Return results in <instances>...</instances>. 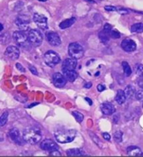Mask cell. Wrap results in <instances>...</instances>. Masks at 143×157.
<instances>
[{"label": "cell", "mask_w": 143, "mask_h": 157, "mask_svg": "<svg viewBox=\"0 0 143 157\" xmlns=\"http://www.w3.org/2000/svg\"><path fill=\"white\" fill-rule=\"evenodd\" d=\"M39 2H46L47 0H39Z\"/></svg>", "instance_id": "bcb514c9"}, {"label": "cell", "mask_w": 143, "mask_h": 157, "mask_svg": "<svg viewBox=\"0 0 143 157\" xmlns=\"http://www.w3.org/2000/svg\"><path fill=\"white\" fill-rule=\"evenodd\" d=\"M16 68L20 71L25 72V69H24V67H22V65L19 64V63H17L16 64Z\"/></svg>", "instance_id": "d590c367"}, {"label": "cell", "mask_w": 143, "mask_h": 157, "mask_svg": "<svg viewBox=\"0 0 143 157\" xmlns=\"http://www.w3.org/2000/svg\"><path fill=\"white\" fill-rule=\"evenodd\" d=\"M135 71H136V74L140 78H143V65H137L136 68H135Z\"/></svg>", "instance_id": "f546056e"}, {"label": "cell", "mask_w": 143, "mask_h": 157, "mask_svg": "<svg viewBox=\"0 0 143 157\" xmlns=\"http://www.w3.org/2000/svg\"><path fill=\"white\" fill-rule=\"evenodd\" d=\"M142 107H143V105H142Z\"/></svg>", "instance_id": "7dc6e473"}, {"label": "cell", "mask_w": 143, "mask_h": 157, "mask_svg": "<svg viewBox=\"0 0 143 157\" xmlns=\"http://www.w3.org/2000/svg\"><path fill=\"white\" fill-rule=\"evenodd\" d=\"M4 139V134H3V133L2 132V131H0V142L3 141Z\"/></svg>", "instance_id": "7bdbcfd3"}, {"label": "cell", "mask_w": 143, "mask_h": 157, "mask_svg": "<svg viewBox=\"0 0 143 157\" xmlns=\"http://www.w3.org/2000/svg\"><path fill=\"white\" fill-rule=\"evenodd\" d=\"M63 75L66 80L69 82H74L78 78V73L75 71V70H67L62 69Z\"/></svg>", "instance_id": "2e32d148"}, {"label": "cell", "mask_w": 143, "mask_h": 157, "mask_svg": "<svg viewBox=\"0 0 143 157\" xmlns=\"http://www.w3.org/2000/svg\"><path fill=\"white\" fill-rule=\"evenodd\" d=\"M53 84L57 88L64 87L66 84V80L62 74L60 73H56L52 76Z\"/></svg>", "instance_id": "5bb4252c"}, {"label": "cell", "mask_w": 143, "mask_h": 157, "mask_svg": "<svg viewBox=\"0 0 143 157\" xmlns=\"http://www.w3.org/2000/svg\"><path fill=\"white\" fill-rule=\"evenodd\" d=\"M33 20L40 29L43 30L48 29V19L45 16L40 13H34L33 16Z\"/></svg>", "instance_id": "ba28073f"}, {"label": "cell", "mask_w": 143, "mask_h": 157, "mask_svg": "<svg viewBox=\"0 0 143 157\" xmlns=\"http://www.w3.org/2000/svg\"><path fill=\"white\" fill-rule=\"evenodd\" d=\"M76 22V18L75 17H71L69 19H66L65 20H64L60 24V28L62 29H65L67 28H69L70 27L72 26V25L75 23Z\"/></svg>", "instance_id": "d6986e66"}, {"label": "cell", "mask_w": 143, "mask_h": 157, "mask_svg": "<svg viewBox=\"0 0 143 157\" xmlns=\"http://www.w3.org/2000/svg\"><path fill=\"white\" fill-rule=\"evenodd\" d=\"M105 10H106L107 11H117V7L113 6H105Z\"/></svg>", "instance_id": "d6a6232c"}, {"label": "cell", "mask_w": 143, "mask_h": 157, "mask_svg": "<svg viewBox=\"0 0 143 157\" xmlns=\"http://www.w3.org/2000/svg\"><path fill=\"white\" fill-rule=\"evenodd\" d=\"M101 110L102 113L106 115H111L115 112V108L111 103H102L101 105Z\"/></svg>", "instance_id": "e0dca14e"}, {"label": "cell", "mask_w": 143, "mask_h": 157, "mask_svg": "<svg viewBox=\"0 0 143 157\" xmlns=\"http://www.w3.org/2000/svg\"><path fill=\"white\" fill-rule=\"evenodd\" d=\"M77 132L75 130H60L55 132V137L58 143L65 144L73 142Z\"/></svg>", "instance_id": "7a4b0ae2"}, {"label": "cell", "mask_w": 143, "mask_h": 157, "mask_svg": "<svg viewBox=\"0 0 143 157\" xmlns=\"http://www.w3.org/2000/svg\"><path fill=\"white\" fill-rule=\"evenodd\" d=\"M89 136H90V137L92 139V140L97 145L99 146V147H102V145H103V143H102V142L99 140V138H98V136H96L95 134L93 133H89Z\"/></svg>", "instance_id": "f1b7e54d"}, {"label": "cell", "mask_w": 143, "mask_h": 157, "mask_svg": "<svg viewBox=\"0 0 143 157\" xmlns=\"http://www.w3.org/2000/svg\"><path fill=\"white\" fill-rule=\"evenodd\" d=\"M127 154L129 156H143V152L141 149L139 148L137 146H129L127 148Z\"/></svg>", "instance_id": "ac0fdd59"}, {"label": "cell", "mask_w": 143, "mask_h": 157, "mask_svg": "<svg viewBox=\"0 0 143 157\" xmlns=\"http://www.w3.org/2000/svg\"><path fill=\"white\" fill-rule=\"evenodd\" d=\"M9 137L11 139L12 141H14L15 143L19 145H23L25 140L23 138H21L20 135V132L18 129L16 128H13L9 131Z\"/></svg>", "instance_id": "7c38bea8"}, {"label": "cell", "mask_w": 143, "mask_h": 157, "mask_svg": "<svg viewBox=\"0 0 143 157\" xmlns=\"http://www.w3.org/2000/svg\"><path fill=\"white\" fill-rule=\"evenodd\" d=\"M135 98H137V100L141 101L143 100V90H140L138 92H137L135 94Z\"/></svg>", "instance_id": "1f68e13d"}, {"label": "cell", "mask_w": 143, "mask_h": 157, "mask_svg": "<svg viewBox=\"0 0 143 157\" xmlns=\"http://www.w3.org/2000/svg\"><path fill=\"white\" fill-rule=\"evenodd\" d=\"M29 69L30 70V71L32 72V74H34L35 75H39V73H38V71L37 69H36L34 67H33V66H31V67H29Z\"/></svg>", "instance_id": "836d02e7"}, {"label": "cell", "mask_w": 143, "mask_h": 157, "mask_svg": "<svg viewBox=\"0 0 143 157\" xmlns=\"http://www.w3.org/2000/svg\"><path fill=\"white\" fill-rule=\"evenodd\" d=\"M131 31L133 33H142L143 32V23L139 22L133 25L131 27Z\"/></svg>", "instance_id": "cb8c5ba5"}, {"label": "cell", "mask_w": 143, "mask_h": 157, "mask_svg": "<svg viewBox=\"0 0 143 157\" xmlns=\"http://www.w3.org/2000/svg\"><path fill=\"white\" fill-rule=\"evenodd\" d=\"M138 85L140 87L143 89V78H140L138 80Z\"/></svg>", "instance_id": "60d3db41"}, {"label": "cell", "mask_w": 143, "mask_h": 157, "mask_svg": "<svg viewBox=\"0 0 143 157\" xmlns=\"http://www.w3.org/2000/svg\"><path fill=\"white\" fill-rule=\"evenodd\" d=\"M91 85H92V84H91V82H87V83H86V84L85 85V86H84V87H85V88L89 89V88L91 87Z\"/></svg>", "instance_id": "b9f144b4"}, {"label": "cell", "mask_w": 143, "mask_h": 157, "mask_svg": "<svg viewBox=\"0 0 143 157\" xmlns=\"http://www.w3.org/2000/svg\"><path fill=\"white\" fill-rule=\"evenodd\" d=\"M115 100L117 102V103H119V105L123 104V103L126 102V96H125V94H124V92L123 90H117Z\"/></svg>", "instance_id": "44dd1931"}, {"label": "cell", "mask_w": 143, "mask_h": 157, "mask_svg": "<svg viewBox=\"0 0 143 157\" xmlns=\"http://www.w3.org/2000/svg\"><path fill=\"white\" fill-rule=\"evenodd\" d=\"M8 117H9V113L4 112L0 117V126H3L6 124L7 121H8Z\"/></svg>", "instance_id": "484cf974"}, {"label": "cell", "mask_w": 143, "mask_h": 157, "mask_svg": "<svg viewBox=\"0 0 143 157\" xmlns=\"http://www.w3.org/2000/svg\"><path fill=\"white\" fill-rule=\"evenodd\" d=\"M121 46L124 51L128 52H131L136 50L137 45L133 40L131 39H125L122 40Z\"/></svg>", "instance_id": "8fae6325"}, {"label": "cell", "mask_w": 143, "mask_h": 157, "mask_svg": "<svg viewBox=\"0 0 143 157\" xmlns=\"http://www.w3.org/2000/svg\"><path fill=\"white\" fill-rule=\"evenodd\" d=\"M97 90H98L99 92H103L106 90V87L103 85H99L97 86Z\"/></svg>", "instance_id": "f35d334b"}, {"label": "cell", "mask_w": 143, "mask_h": 157, "mask_svg": "<svg viewBox=\"0 0 143 157\" xmlns=\"http://www.w3.org/2000/svg\"><path fill=\"white\" fill-rule=\"evenodd\" d=\"M40 147L43 150L49 151V152L57 150L59 149L58 145L55 143V141L51 140V139H45L41 143Z\"/></svg>", "instance_id": "9c48e42d"}, {"label": "cell", "mask_w": 143, "mask_h": 157, "mask_svg": "<svg viewBox=\"0 0 143 157\" xmlns=\"http://www.w3.org/2000/svg\"><path fill=\"white\" fill-rule=\"evenodd\" d=\"M117 11H118L120 14H122V15H125V14H127V13H129V11H127L126 9H122V8H119V9H117Z\"/></svg>", "instance_id": "e575fe53"}, {"label": "cell", "mask_w": 143, "mask_h": 157, "mask_svg": "<svg viewBox=\"0 0 143 157\" xmlns=\"http://www.w3.org/2000/svg\"><path fill=\"white\" fill-rule=\"evenodd\" d=\"M73 117H75V119L76 120H77V121H78L79 123L82 122V121H83L84 120V115H83V114L78 112V111H73V112L72 113Z\"/></svg>", "instance_id": "4316f807"}, {"label": "cell", "mask_w": 143, "mask_h": 157, "mask_svg": "<svg viewBox=\"0 0 143 157\" xmlns=\"http://www.w3.org/2000/svg\"><path fill=\"white\" fill-rule=\"evenodd\" d=\"M109 34H110V37L112 38V39H119V38H120V36H121L119 32L116 31V30L111 29L109 32Z\"/></svg>", "instance_id": "4dcf8cb0"}, {"label": "cell", "mask_w": 143, "mask_h": 157, "mask_svg": "<svg viewBox=\"0 0 143 157\" xmlns=\"http://www.w3.org/2000/svg\"><path fill=\"white\" fill-rule=\"evenodd\" d=\"M66 154L68 156H84L85 155V151L82 149H70L66 151Z\"/></svg>", "instance_id": "7402d4cb"}, {"label": "cell", "mask_w": 143, "mask_h": 157, "mask_svg": "<svg viewBox=\"0 0 143 157\" xmlns=\"http://www.w3.org/2000/svg\"><path fill=\"white\" fill-rule=\"evenodd\" d=\"M109 32H110L103 29L99 33V39H100L101 41L103 43V44H107L109 42L110 38V37Z\"/></svg>", "instance_id": "ffe728a7"}, {"label": "cell", "mask_w": 143, "mask_h": 157, "mask_svg": "<svg viewBox=\"0 0 143 157\" xmlns=\"http://www.w3.org/2000/svg\"><path fill=\"white\" fill-rule=\"evenodd\" d=\"M16 25L18 27V28L21 29V31H27L29 27L30 18L29 16L25 15H20L17 16L16 19Z\"/></svg>", "instance_id": "52a82bcc"}, {"label": "cell", "mask_w": 143, "mask_h": 157, "mask_svg": "<svg viewBox=\"0 0 143 157\" xmlns=\"http://www.w3.org/2000/svg\"><path fill=\"white\" fill-rule=\"evenodd\" d=\"M122 67H123L125 75H126V77L130 76L132 73V70L131 67H130V65L129 64V63L124 61V62H122Z\"/></svg>", "instance_id": "d4e9b609"}, {"label": "cell", "mask_w": 143, "mask_h": 157, "mask_svg": "<svg viewBox=\"0 0 143 157\" xmlns=\"http://www.w3.org/2000/svg\"><path fill=\"white\" fill-rule=\"evenodd\" d=\"M103 29L106 30V31L110 32V30L112 29V26H111V25H110V24L106 23V25H104V28H103Z\"/></svg>", "instance_id": "74e56055"}, {"label": "cell", "mask_w": 143, "mask_h": 157, "mask_svg": "<svg viewBox=\"0 0 143 157\" xmlns=\"http://www.w3.org/2000/svg\"><path fill=\"white\" fill-rule=\"evenodd\" d=\"M13 38L15 42L20 47H25L28 44L27 35L23 31H16L14 32Z\"/></svg>", "instance_id": "8992f818"}, {"label": "cell", "mask_w": 143, "mask_h": 157, "mask_svg": "<svg viewBox=\"0 0 143 157\" xmlns=\"http://www.w3.org/2000/svg\"><path fill=\"white\" fill-rule=\"evenodd\" d=\"M50 155H52V156H61V153L58 151V149H57V150H55V151H51V152H50Z\"/></svg>", "instance_id": "ab89813d"}, {"label": "cell", "mask_w": 143, "mask_h": 157, "mask_svg": "<svg viewBox=\"0 0 143 157\" xmlns=\"http://www.w3.org/2000/svg\"><path fill=\"white\" fill-rule=\"evenodd\" d=\"M68 55L75 59H81L84 55V48L78 43H72L68 45Z\"/></svg>", "instance_id": "3957f363"}, {"label": "cell", "mask_w": 143, "mask_h": 157, "mask_svg": "<svg viewBox=\"0 0 143 157\" xmlns=\"http://www.w3.org/2000/svg\"><path fill=\"white\" fill-rule=\"evenodd\" d=\"M47 39L48 41L49 42V44L52 45V46L57 47L60 45L62 44V40H61L60 36H59L57 33L55 32H49L47 34Z\"/></svg>", "instance_id": "4fadbf2b"}, {"label": "cell", "mask_w": 143, "mask_h": 157, "mask_svg": "<svg viewBox=\"0 0 143 157\" xmlns=\"http://www.w3.org/2000/svg\"><path fill=\"white\" fill-rule=\"evenodd\" d=\"M5 55L11 60H16L20 57V50L14 45H10L6 49Z\"/></svg>", "instance_id": "30bf717a"}, {"label": "cell", "mask_w": 143, "mask_h": 157, "mask_svg": "<svg viewBox=\"0 0 143 157\" xmlns=\"http://www.w3.org/2000/svg\"><path fill=\"white\" fill-rule=\"evenodd\" d=\"M123 138V133L121 131H117L114 133V139L117 143H121Z\"/></svg>", "instance_id": "83f0119b"}, {"label": "cell", "mask_w": 143, "mask_h": 157, "mask_svg": "<svg viewBox=\"0 0 143 157\" xmlns=\"http://www.w3.org/2000/svg\"><path fill=\"white\" fill-rule=\"evenodd\" d=\"M22 138L25 143L30 145H35L41 140L42 136L38 128L29 127L25 129L22 133Z\"/></svg>", "instance_id": "6da1fadb"}, {"label": "cell", "mask_w": 143, "mask_h": 157, "mask_svg": "<svg viewBox=\"0 0 143 157\" xmlns=\"http://www.w3.org/2000/svg\"><path fill=\"white\" fill-rule=\"evenodd\" d=\"M28 41L33 46L38 47L41 45L43 42V35L39 30L38 29H31L28 33L27 35Z\"/></svg>", "instance_id": "277c9868"}, {"label": "cell", "mask_w": 143, "mask_h": 157, "mask_svg": "<svg viewBox=\"0 0 143 157\" xmlns=\"http://www.w3.org/2000/svg\"><path fill=\"white\" fill-rule=\"evenodd\" d=\"M3 29H4L3 25H2V23H0V32H2V30H3Z\"/></svg>", "instance_id": "f6af8a7d"}, {"label": "cell", "mask_w": 143, "mask_h": 157, "mask_svg": "<svg viewBox=\"0 0 143 157\" xmlns=\"http://www.w3.org/2000/svg\"><path fill=\"white\" fill-rule=\"evenodd\" d=\"M85 100H86V101H87V102L89 103V105H92V101H91V100L90 99V98H85Z\"/></svg>", "instance_id": "ee69618b"}, {"label": "cell", "mask_w": 143, "mask_h": 157, "mask_svg": "<svg viewBox=\"0 0 143 157\" xmlns=\"http://www.w3.org/2000/svg\"><path fill=\"white\" fill-rule=\"evenodd\" d=\"M124 92L125 94V96H126V99H131V98L135 95V90L132 85H128L127 87L125 88Z\"/></svg>", "instance_id": "603a6c76"}, {"label": "cell", "mask_w": 143, "mask_h": 157, "mask_svg": "<svg viewBox=\"0 0 143 157\" xmlns=\"http://www.w3.org/2000/svg\"><path fill=\"white\" fill-rule=\"evenodd\" d=\"M77 59H73V58H68L62 63V69L75 70L77 67Z\"/></svg>", "instance_id": "9a60e30c"}, {"label": "cell", "mask_w": 143, "mask_h": 157, "mask_svg": "<svg viewBox=\"0 0 143 157\" xmlns=\"http://www.w3.org/2000/svg\"><path fill=\"white\" fill-rule=\"evenodd\" d=\"M44 60L45 64H46L48 67L53 68L60 62L61 58L59 56V55L57 52L52 51V50H49V51L45 53Z\"/></svg>", "instance_id": "5b68a950"}, {"label": "cell", "mask_w": 143, "mask_h": 157, "mask_svg": "<svg viewBox=\"0 0 143 157\" xmlns=\"http://www.w3.org/2000/svg\"><path fill=\"white\" fill-rule=\"evenodd\" d=\"M103 137L104 138L105 140H110V135L108 133H103Z\"/></svg>", "instance_id": "8d00e7d4"}]
</instances>
